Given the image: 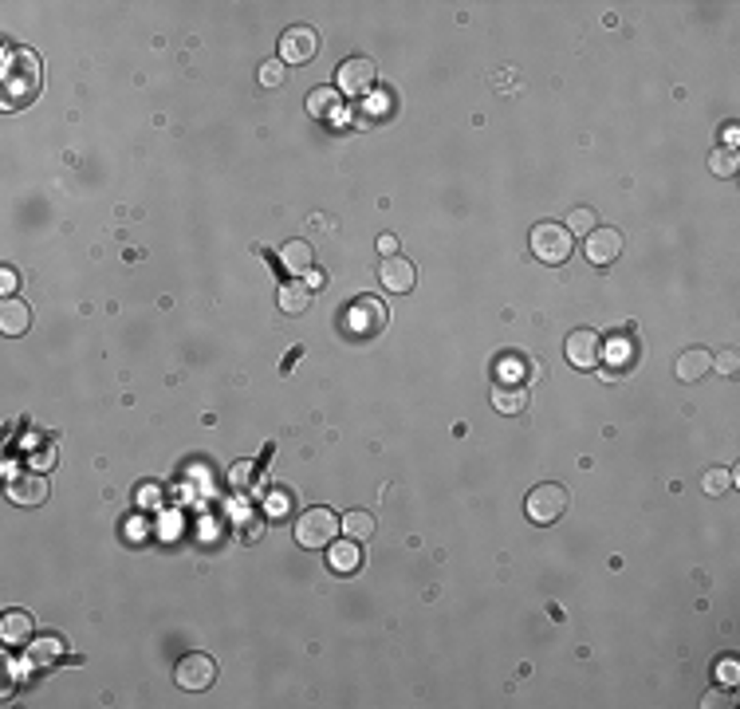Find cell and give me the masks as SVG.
Here are the masks:
<instances>
[{
    "label": "cell",
    "instance_id": "cell-1",
    "mask_svg": "<svg viewBox=\"0 0 740 709\" xmlns=\"http://www.w3.org/2000/svg\"><path fill=\"white\" fill-rule=\"evenodd\" d=\"M0 83H4V107L8 111L32 103V99H36V91H40V59L32 56L28 48H8Z\"/></svg>",
    "mask_w": 740,
    "mask_h": 709
},
{
    "label": "cell",
    "instance_id": "cell-2",
    "mask_svg": "<svg viewBox=\"0 0 740 709\" xmlns=\"http://www.w3.org/2000/svg\"><path fill=\"white\" fill-rule=\"evenodd\" d=\"M528 244H532L536 260H543V265H563V260L571 257V249H575V236L555 221H540L532 229V236H528Z\"/></svg>",
    "mask_w": 740,
    "mask_h": 709
},
{
    "label": "cell",
    "instance_id": "cell-3",
    "mask_svg": "<svg viewBox=\"0 0 740 709\" xmlns=\"http://www.w3.org/2000/svg\"><path fill=\"white\" fill-rule=\"evenodd\" d=\"M339 536V516L331 509H307L296 520V544L299 548H328Z\"/></svg>",
    "mask_w": 740,
    "mask_h": 709
},
{
    "label": "cell",
    "instance_id": "cell-4",
    "mask_svg": "<svg viewBox=\"0 0 740 709\" xmlns=\"http://www.w3.org/2000/svg\"><path fill=\"white\" fill-rule=\"evenodd\" d=\"M173 682H178L181 690H189V694H201V690H209L217 682V659L213 654H181L178 667H173Z\"/></svg>",
    "mask_w": 740,
    "mask_h": 709
},
{
    "label": "cell",
    "instance_id": "cell-5",
    "mask_svg": "<svg viewBox=\"0 0 740 709\" xmlns=\"http://www.w3.org/2000/svg\"><path fill=\"white\" fill-rule=\"evenodd\" d=\"M524 512L532 524H555L567 512V489L563 485H536L524 497Z\"/></svg>",
    "mask_w": 740,
    "mask_h": 709
},
{
    "label": "cell",
    "instance_id": "cell-6",
    "mask_svg": "<svg viewBox=\"0 0 740 709\" xmlns=\"http://www.w3.org/2000/svg\"><path fill=\"white\" fill-rule=\"evenodd\" d=\"M378 83V67L370 64L366 56H355V59H343L339 64V75H335V91L339 95H370Z\"/></svg>",
    "mask_w": 740,
    "mask_h": 709
},
{
    "label": "cell",
    "instance_id": "cell-7",
    "mask_svg": "<svg viewBox=\"0 0 740 709\" xmlns=\"http://www.w3.org/2000/svg\"><path fill=\"white\" fill-rule=\"evenodd\" d=\"M563 355H567V363L575 366V371H595V366L603 363V339H598V331H591V328H579L567 335Z\"/></svg>",
    "mask_w": 740,
    "mask_h": 709
},
{
    "label": "cell",
    "instance_id": "cell-8",
    "mask_svg": "<svg viewBox=\"0 0 740 709\" xmlns=\"http://www.w3.org/2000/svg\"><path fill=\"white\" fill-rule=\"evenodd\" d=\"M622 233L619 229H611V225H595L591 233H587V260L591 265H614V260L622 257Z\"/></svg>",
    "mask_w": 740,
    "mask_h": 709
},
{
    "label": "cell",
    "instance_id": "cell-9",
    "mask_svg": "<svg viewBox=\"0 0 740 709\" xmlns=\"http://www.w3.org/2000/svg\"><path fill=\"white\" fill-rule=\"evenodd\" d=\"M315 51H320V36H315L307 24L288 28L284 40H280V59H284V64H307V59H315Z\"/></svg>",
    "mask_w": 740,
    "mask_h": 709
},
{
    "label": "cell",
    "instance_id": "cell-10",
    "mask_svg": "<svg viewBox=\"0 0 740 709\" xmlns=\"http://www.w3.org/2000/svg\"><path fill=\"white\" fill-rule=\"evenodd\" d=\"M378 280H382L386 292L406 296V292H413V284H418V268H413V260H406L398 252V257H386L382 260V268H378Z\"/></svg>",
    "mask_w": 740,
    "mask_h": 709
},
{
    "label": "cell",
    "instance_id": "cell-11",
    "mask_svg": "<svg viewBox=\"0 0 740 709\" xmlns=\"http://www.w3.org/2000/svg\"><path fill=\"white\" fill-rule=\"evenodd\" d=\"M634 355H638V347H634V339L630 335H614L611 343L603 347V374L606 379H622V374L634 366Z\"/></svg>",
    "mask_w": 740,
    "mask_h": 709
},
{
    "label": "cell",
    "instance_id": "cell-12",
    "mask_svg": "<svg viewBox=\"0 0 740 709\" xmlns=\"http://www.w3.org/2000/svg\"><path fill=\"white\" fill-rule=\"evenodd\" d=\"M67 643L59 635H43V638H28V646H24V659L32 662V667H43V670H56V662L64 659Z\"/></svg>",
    "mask_w": 740,
    "mask_h": 709
},
{
    "label": "cell",
    "instance_id": "cell-13",
    "mask_svg": "<svg viewBox=\"0 0 740 709\" xmlns=\"http://www.w3.org/2000/svg\"><path fill=\"white\" fill-rule=\"evenodd\" d=\"M8 501L12 505H43L48 501V481L43 473H24V477L8 481Z\"/></svg>",
    "mask_w": 740,
    "mask_h": 709
},
{
    "label": "cell",
    "instance_id": "cell-14",
    "mask_svg": "<svg viewBox=\"0 0 740 709\" xmlns=\"http://www.w3.org/2000/svg\"><path fill=\"white\" fill-rule=\"evenodd\" d=\"M32 328V308L24 300H16V296H4V304H0V331L4 335H28Z\"/></svg>",
    "mask_w": 740,
    "mask_h": 709
},
{
    "label": "cell",
    "instance_id": "cell-15",
    "mask_svg": "<svg viewBox=\"0 0 740 709\" xmlns=\"http://www.w3.org/2000/svg\"><path fill=\"white\" fill-rule=\"evenodd\" d=\"M358 564H363V551H358V540H339V544H328V567L335 575H351V572H358Z\"/></svg>",
    "mask_w": 740,
    "mask_h": 709
},
{
    "label": "cell",
    "instance_id": "cell-16",
    "mask_svg": "<svg viewBox=\"0 0 740 709\" xmlns=\"http://www.w3.org/2000/svg\"><path fill=\"white\" fill-rule=\"evenodd\" d=\"M709 371H713V355L705 351V347H690L685 355H677V366H674V374L682 382H698Z\"/></svg>",
    "mask_w": 740,
    "mask_h": 709
},
{
    "label": "cell",
    "instance_id": "cell-17",
    "mask_svg": "<svg viewBox=\"0 0 740 709\" xmlns=\"http://www.w3.org/2000/svg\"><path fill=\"white\" fill-rule=\"evenodd\" d=\"M489 398H492V406H497L500 414H520V410L528 406V387H524V382H497Z\"/></svg>",
    "mask_w": 740,
    "mask_h": 709
},
{
    "label": "cell",
    "instance_id": "cell-18",
    "mask_svg": "<svg viewBox=\"0 0 740 709\" xmlns=\"http://www.w3.org/2000/svg\"><path fill=\"white\" fill-rule=\"evenodd\" d=\"M0 638H4V646H24L32 638V615L28 611H4V619H0Z\"/></svg>",
    "mask_w": 740,
    "mask_h": 709
},
{
    "label": "cell",
    "instance_id": "cell-19",
    "mask_svg": "<svg viewBox=\"0 0 740 709\" xmlns=\"http://www.w3.org/2000/svg\"><path fill=\"white\" fill-rule=\"evenodd\" d=\"M312 265H315V252H312V244H307V241H288L284 249H280V268H284V273L304 276Z\"/></svg>",
    "mask_w": 740,
    "mask_h": 709
},
{
    "label": "cell",
    "instance_id": "cell-20",
    "mask_svg": "<svg viewBox=\"0 0 740 709\" xmlns=\"http://www.w3.org/2000/svg\"><path fill=\"white\" fill-rule=\"evenodd\" d=\"M312 300H315V292L307 284H284L276 292V304H280L284 315H304L307 308H312Z\"/></svg>",
    "mask_w": 740,
    "mask_h": 709
},
{
    "label": "cell",
    "instance_id": "cell-21",
    "mask_svg": "<svg viewBox=\"0 0 740 709\" xmlns=\"http://www.w3.org/2000/svg\"><path fill=\"white\" fill-rule=\"evenodd\" d=\"M351 323H355V331H378L386 323V312H382V304L378 300H358L355 308H351Z\"/></svg>",
    "mask_w": 740,
    "mask_h": 709
},
{
    "label": "cell",
    "instance_id": "cell-22",
    "mask_svg": "<svg viewBox=\"0 0 740 709\" xmlns=\"http://www.w3.org/2000/svg\"><path fill=\"white\" fill-rule=\"evenodd\" d=\"M292 512H296V493H292V489H284V485L268 489V497H264V516H268V520H288Z\"/></svg>",
    "mask_w": 740,
    "mask_h": 709
},
{
    "label": "cell",
    "instance_id": "cell-23",
    "mask_svg": "<svg viewBox=\"0 0 740 709\" xmlns=\"http://www.w3.org/2000/svg\"><path fill=\"white\" fill-rule=\"evenodd\" d=\"M335 111H339V91L335 87H315L307 95V115L312 119H335Z\"/></svg>",
    "mask_w": 740,
    "mask_h": 709
},
{
    "label": "cell",
    "instance_id": "cell-24",
    "mask_svg": "<svg viewBox=\"0 0 740 709\" xmlns=\"http://www.w3.org/2000/svg\"><path fill=\"white\" fill-rule=\"evenodd\" d=\"M343 532H347L351 540H370L374 536V516H370L366 509H351L347 516H343Z\"/></svg>",
    "mask_w": 740,
    "mask_h": 709
},
{
    "label": "cell",
    "instance_id": "cell-25",
    "mask_svg": "<svg viewBox=\"0 0 740 709\" xmlns=\"http://www.w3.org/2000/svg\"><path fill=\"white\" fill-rule=\"evenodd\" d=\"M736 166H740V158H736V150H728V146H721V150L709 154V170L717 173V178H733Z\"/></svg>",
    "mask_w": 740,
    "mask_h": 709
},
{
    "label": "cell",
    "instance_id": "cell-26",
    "mask_svg": "<svg viewBox=\"0 0 740 709\" xmlns=\"http://www.w3.org/2000/svg\"><path fill=\"white\" fill-rule=\"evenodd\" d=\"M595 225H598V221H595V213H591V209H571V213H567V221H563V229H567L571 236H575V233H583V236H587V233L595 229Z\"/></svg>",
    "mask_w": 740,
    "mask_h": 709
},
{
    "label": "cell",
    "instance_id": "cell-27",
    "mask_svg": "<svg viewBox=\"0 0 740 709\" xmlns=\"http://www.w3.org/2000/svg\"><path fill=\"white\" fill-rule=\"evenodd\" d=\"M288 83V64L284 59H268L260 67V87H284Z\"/></svg>",
    "mask_w": 740,
    "mask_h": 709
},
{
    "label": "cell",
    "instance_id": "cell-28",
    "mask_svg": "<svg viewBox=\"0 0 740 709\" xmlns=\"http://www.w3.org/2000/svg\"><path fill=\"white\" fill-rule=\"evenodd\" d=\"M728 485H733V473H728V469H709V473H705V481H701V489L709 497H721Z\"/></svg>",
    "mask_w": 740,
    "mask_h": 709
},
{
    "label": "cell",
    "instance_id": "cell-29",
    "mask_svg": "<svg viewBox=\"0 0 740 709\" xmlns=\"http://www.w3.org/2000/svg\"><path fill=\"white\" fill-rule=\"evenodd\" d=\"M701 705H705V709H717V705L728 709V705H733V694H728V690H709V694L701 697Z\"/></svg>",
    "mask_w": 740,
    "mask_h": 709
},
{
    "label": "cell",
    "instance_id": "cell-30",
    "mask_svg": "<svg viewBox=\"0 0 740 709\" xmlns=\"http://www.w3.org/2000/svg\"><path fill=\"white\" fill-rule=\"evenodd\" d=\"M28 466L36 469V473L51 469V466H56V450H36V453H28Z\"/></svg>",
    "mask_w": 740,
    "mask_h": 709
},
{
    "label": "cell",
    "instance_id": "cell-31",
    "mask_svg": "<svg viewBox=\"0 0 740 709\" xmlns=\"http://www.w3.org/2000/svg\"><path fill=\"white\" fill-rule=\"evenodd\" d=\"M717 674H721V682H725V686H733V682H736V659H721L717 662Z\"/></svg>",
    "mask_w": 740,
    "mask_h": 709
},
{
    "label": "cell",
    "instance_id": "cell-32",
    "mask_svg": "<svg viewBox=\"0 0 740 709\" xmlns=\"http://www.w3.org/2000/svg\"><path fill=\"white\" fill-rule=\"evenodd\" d=\"M252 473H257L252 466H236V469H233V477H228V481H233L236 489H249V485H252Z\"/></svg>",
    "mask_w": 740,
    "mask_h": 709
},
{
    "label": "cell",
    "instance_id": "cell-33",
    "mask_svg": "<svg viewBox=\"0 0 740 709\" xmlns=\"http://www.w3.org/2000/svg\"><path fill=\"white\" fill-rule=\"evenodd\" d=\"M378 252H382V257H398V236H394V233L378 236Z\"/></svg>",
    "mask_w": 740,
    "mask_h": 709
},
{
    "label": "cell",
    "instance_id": "cell-34",
    "mask_svg": "<svg viewBox=\"0 0 740 709\" xmlns=\"http://www.w3.org/2000/svg\"><path fill=\"white\" fill-rule=\"evenodd\" d=\"M717 371L733 374V371H736V355H733V351H721V358H717Z\"/></svg>",
    "mask_w": 740,
    "mask_h": 709
},
{
    "label": "cell",
    "instance_id": "cell-35",
    "mask_svg": "<svg viewBox=\"0 0 740 709\" xmlns=\"http://www.w3.org/2000/svg\"><path fill=\"white\" fill-rule=\"evenodd\" d=\"M323 280H328V276H323V273H320V268H315V265H312V268H307V273H304V284H307V288H323Z\"/></svg>",
    "mask_w": 740,
    "mask_h": 709
},
{
    "label": "cell",
    "instance_id": "cell-36",
    "mask_svg": "<svg viewBox=\"0 0 740 709\" xmlns=\"http://www.w3.org/2000/svg\"><path fill=\"white\" fill-rule=\"evenodd\" d=\"M0 288H4V292H16V273H12V268L0 273Z\"/></svg>",
    "mask_w": 740,
    "mask_h": 709
},
{
    "label": "cell",
    "instance_id": "cell-37",
    "mask_svg": "<svg viewBox=\"0 0 740 709\" xmlns=\"http://www.w3.org/2000/svg\"><path fill=\"white\" fill-rule=\"evenodd\" d=\"M736 138H740L736 122H728V127H725V146H728V150H736Z\"/></svg>",
    "mask_w": 740,
    "mask_h": 709
},
{
    "label": "cell",
    "instance_id": "cell-38",
    "mask_svg": "<svg viewBox=\"0 0 740 709\" xmlns=\"http://www.w3.org/2000/svg\"><path fill=\"white\" fill-rule=\"evenodd\" d=\"M154 501H158L154 489H138V505H154Z\"/></svg>",
    "mask_w": 740,
    "mask_h": 709
}]
</instances>
